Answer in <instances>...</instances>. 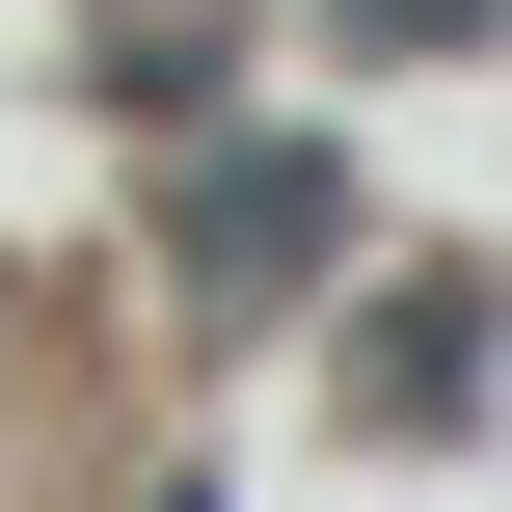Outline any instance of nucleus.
Returning a JSON list of instances; mask_svg holds the SVG:
<instances>
[{"instance_id": "nucleus-2", "label": "nucleus", "mask_w": 512, "mask_h": 512, "mask_svg": "<svg viewBox=\"0 0 512 512\" xmlns=\"http://www.w3.org/2000/svg\"><path fill=\"white\" fill-rule=\"evenodd\" d=\"M351 27H405V54H432V27H512V0H351Z\"/></svg>"}, {"instance_id": "nucleus-1", "label": "nucleus", "mask_w": 512, "mask_h": 512, "mask_svg": "<svg viewBox=\"0 0 512 512\" xmlns=\"http://www.w3.org/2000/svg\"><path fill=\"white\" fill-rule=\"evenodd\" d=\"M189 243H216V270H297V243H324V162H216Z\"/></svg>"}]
</instances>
